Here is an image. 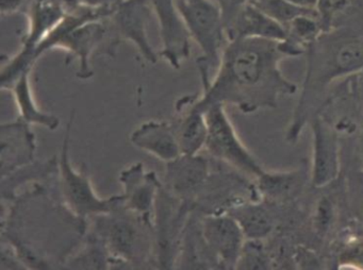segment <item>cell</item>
<instances>
[{
    "mask_svg": "<svg viewBox=\"0 0 363 270\" xmlns=\"http://www.w3.org/2000/svg\"><path fill=\"white\" fill-rule=\"evenodd\" d=\"M1 204V242L13 247L27 269L65 268L88 231V220L43 182Z\"/></svg>",
    "mask_w": 363,
    "mask_h": 270,
    "instance_id": "obj_1",
    "label": "cell"
},
{
    "mask_svg": "<svg viewBox=\"0 0 363 270\" xmlns=\"http://www.w3.org/2000/svg\"><path fill=\"white\" fill-rule=\"evenodd\" d=\"M288 57L278 40L248 38L229 40L220 63L194 103L205 111L212 104L233 106L248 114L276 108L282 96L297 91V85L284 76L280 63Z\"/></svg>",
    "mask_w": 363,
    "mask_h": 270,
    "instance_id": "obj_2",
    "label": "cell"
},
{
    "mask_svg": "<svg viewBox=\"0 0 363 270\" xmlns=\"http://www.w3.org/2000/svg\"><path fill=\"white\" fill-rule=\"evenodd\" d=\"M307 69L288 140L295 142L329 86L363 72V33L350 28H331L307 48Z\"/></svg>",
    "mask_w": 363,
    "mask_h": 270,
    "instance_id": "obj_3",
    "label": "cell"
},
{
    "mask_svg": "<svg viewBox=\"0 0 363 270\" xmlns=\"http://www.w3.org/2000/svg\"><path fill=\"white\" fill-rule=\"evenodd\" d=\"M88 227L103 240L113 268L158 269L152 221L125 208L121 196L110 212L88 219Z\"/></svg>",
    "mask_w": 363,
    "mask_h": 270,
    "instance_id": "obj_4",
    "label": "cell"
},
{
    "mask_svg": "<svg viewBox=\"0 0 363 270\" xmlns=\"http://www.w3.org/2000/svg\"><path fill=\"white\" fill-rule=\"evenodd\" d=\"M175 4L191 40L201 50L197 61L201 80L209 82L228 43L222 10L214 0H175Z\"/></svg>",
    "mask_w": 363,
    "mask_h": 270,
    "instance_id": "obj_5",
    "label": "cell"
},
{
    "mask_svg": "<svg viewBox=\"0 0 363 270\" xmlns=\"http://www.w3.org/2000/svg\"><path fill=\"white\" fill-rule=\"evenodd\" d=\"M74 119L75 112L73 111L65 129L60 154L58 155L59 196L74 214L88 220L97 215L110 212L120 200V195L101 197L95 191L88 172L74 167L69 155Z\"/></svg>",
    "mask_w": 363,
    "mask_h": 270,
    "instance_id": "obj_6",
    "label": "cell"
},
{
    "mask_svg": "<svg viewBox=\"0 0 363 270\" xmlns=\"http://www.w3.org/2000/svg\"><path fill=\"white\" fill-rule=\"evenodd\" d=\"M208 134L205 150L220 163L257 179L264 170L247 150L226 113L224 104H212L206 110Z\"/></svg>",
    "mask_w": 363,
    "mask_h": 270,
    "instance_id": "obj_7",
    "label": "cell"
},
{
    "mask_svg": "<svg viewBox=\"0 0 363 270\" xmlns=\"http://www.w3.org/2000/svg\"><path fill=\"white\" fill-rule=\"evenodd\" d=\"M193 210L192 203L161 186L152 218L158 269H175L182 235Z\"/></svg>",
    "mask_w": 363,
    "mask_h": 270,
    "instance_id": "obj_8",
    "label": "cell"
},
{
    "mask_svg": "<svg viewBox=\"0 0 363 270\" xmlns=\"http://www.w3.org/2000/svg\"><path fill=\"white\" fill-rule=\"evenodd\" d=\"M155 17L150 0H120L108 16L112 34L118 45L129 42L146 61L156 64L159 52L150 44L148 26Z\"/></svg>",
    "mask_w": 363,
    "mask_h": 270,
    "instance_id": "obj_9",
    "label": "cell"
},
{
    "mask_svg": "<svg viewBox=\"0 0 363 270\" xmlns=\"http://www.w3.org/2000/svg\"><path fill=\"white\" fill-rule=\"evenodd\" d=\"M201 229L216 268L235 269L246 240L239 223L228 213H201Z\"/></svg>",
    "mask_w": 363,
    "mask_h": 270,
    "instance_id": "obj_10",
    "label": "cell"
},
{
    "mask_svg": "<svg viewBox=\"0 0 363 270\" xmlns=\"http://www.w3.org/2000/svg\"><path fill=\"white\" fill-rule=\"evenodd\" d=\"M155 18L158 23L161 49L159 57L167 62L174 69L190 57V34L180 16L175 0H150Z\"/></svg>",
    "mask_w": 363,
    "mask_h": 270,
    "instance_id": "obj_11",
    "label": "cell"
},
{
    "mask_svg": "<svg viewBox=\"0 0 363 270\" xmlns=\"http://www.w3.org/2000/svg\"><path fill=\"white\" fill-rule=\"evenodd\" d=\"M118 181L123 187L120 193L125 208L152 221L157 198L162 186V180L143 163L131 164L121 171Z\"/></svg>",
    "mask_w": 363,
    "mask_h": 270,
    "instance_id": "obj_12",
    "label": "cell"
},
{
    "mask_svg": "<svg viewBox=\"0 0 363 270\" xmlns=\"http://www.w3.org/2000/svg\"><path fill=\"white\" fill-rule=\"evenodd\" d=\"M212 163L199 154H180L165 163L162 185L172 195L193 204L211 174Z\"/></svg>",
    "mask_w": 363,
    "mask_h": 270,
    "instance_id": "obj_13",
    "label": "cell"
},
{
    "mask_svg": "<svg viewBox=\"0 0 363 270\" xmlns=\"http://www.w3.org/2000/svg\"><path fill=\"white\" fill-rule=\"evenodd\" d=\"M0 171L7 176L35 162L37 136L31 125L18 118L0 127Z\"/></svg>",
    "mask_w": 363,
    "mask_h": 270,
    "instance_id": "obj_14",
    "label": "cell"
},
{
    "mask_svg": "<svg viewBox=\"0 0 363 270\" xmlns=\"http://www.w3.org/2000/svg\"><path fill=\"white\" fill-rule=\"evenodd\" d=\"M129 140L135 148L163 163H169L182 154L173 121H145L131 132Z\"/></svg>",
    "mask_w": 363,
    "mask_h": 270,
    "instance_id": "obj_15",
    "label": "cell"
},
{
    "mask_svg": "<svg viewBox=\"0 0 363 270\" xmlns=\"http://www.w3.org/2000/svg\"><path fill=\"white\" fill-rule=\"evenodd\" d=\"M195 95L184 96L176 103L177 118L174 120L182 154H197L205 149L208 125L205 111L195 106Z\"/></svg>",
    "mask_w": 363,
    "mask_h": 270,
    "instance_id": "obj_16",
    "label": "cell"
},
{
    "mask_svg": "<svg viewBox=\"0 0 363 270\" xmlns=\"http://www.w3.org/2000/svg\"><path fill=\"white\" fill-rule=\"evenodd\" d=\"M227 40L258 38L281 42L286 38L284 26L267 16L260 9L250 4L225 23Z\"/></svg>",
    "mask_w": 363,
    "mask_h": 270,
    "instance_id": "obj_17",
    "label": "cell"
},
{
    "mask_svg": "<svg viewBox=\"0 0 363 270\" xmlns=\"http://www.w3.org/2000/svg\"><path fill=\"white\" fill-rule=\"evenodd\" d=\"M313 131V165L312 184L324 187L337 178L339 170L337 138L333 130L320 117L312 123Z\"/></svg>",
    "mask_w": 363,
    "mask_h": 270,
    "instance_id": "obj_18",
    "label": "cell"
},
{
    "mask_svg": "<svg viewBox=\"0 0 363 270\" xmlns=\"http://www.w3.org/2000/svg\"><path fill=\"white\" fill-rule=\"evenodd\" d=\"M33 70L24 72L8 91H11L18 111V118L30 125H40L55 131L60 125V119L40 108L31 85Z\"/></svg>",
    "mask_w": 363,
    "mask_h": 270,
    "instance_id": "obj_19",
    "label": "cell"
},
{
    "mask_svg": "<svg viewBox=\"0 0 363 270\" xmlns=\"http://www.w3.org/2000/svg\"><path fill=\"white\" fill-rule=\"evenodd\" d=\"M58 174V157L44 162H33V164L20 168L7 176H1V202H10L16 199L18 191L29 183L44 182Z\"/></svg>",
    "mask_w": 363,
    "mask_h": 270,
    "instance_id": "obj_20",
    "label": "cell"
},
{
    "mask_svg": "<svg viewBox=\"0 0 363 270\" xmlns=\"http://www.w3.org/2000/svg\"><path fill=\"white\" fill-rule=\"evenodd\" d=\"M227 213L239 223L247 240H263L273 230V217L262 204L242 202Z\"/></svg>",
    "mask_w": 363,
    "mask_h": 270,
    "instance_id": "obj_21",
    "label": "cell"
},
{
    "mask_svg": "<svg viewBox=\"0 0 363 270\" xmlns=\"http://www.w3.org/2000/svg\"><path fill=\"white\" fill-rule=\"evenodd\" d=\"M305 181L301 170L275 174L264 171L258 178V189L269 200L286 201L301 193Z\"/></svg>",
    "mask_w": 363,
    "mask_h": 270,
    "instance_id": "obj_22",
    "label": "cell"
},
{
    "mask_svg": "<svg viewBox=\"0 0 363 270\" xmlns=\"http://www.w3.org/2000/svg\"><path fill=\"white\" fill-rule=\"evenodd\" d=\"M252 4L284 28L301 15L316 13V9L297 6L288 0H252Z\"/></svg>",
    "mask_w": 363,
    "mask_h": 270,
    "instance_id": "obj_23",
    "label": "cell"
},
{
    "mask_svg": "<svg viewBox=\"0 0 363 270\" xmlns=\"http://www.w3.org/2000/svg\"><path fill=\"white\" fill-rule=\"evenodd\" d=\"M267 264L269 259H267L261 240L246 238L235 269H267L269 267Z\"/></svg>",
    "mask_w": 363,
    "mask_h": 270,
    "instance_id": "obj_24",
    "label": "cell"
},
{
    "mask_svg": "<svg viewBox=\"0 0 363 270\" xmlns=\"http://www.w3.org/2000/svg\"><path fill=\"white\" fill-rule=\"evenodd\" d=\"M350 1L352 0H318L316 11L325 31L333 27L335 19L350 8Z\"/></svg>",
    "mask_w": 363,
    "mask_h": 270,
    "instance_id": "obj_25",
    "label": "cell"
},
{
    "mask_svg": "<svg viewBox=\"0 0 363 270\" xmlns=\"http://www.w3.org/2000/svg\"><path fill=\"white\" fill-rule=\"evenodd\" d=\"M331 218H333V208H331L330 202L323 199L318 204L315 216V225L318 233H325L327 231L330 225Z\"/></svg>",
    "mask_w": 363,
    "mask_h": 270,
    "instance_id": "obj_26",
    "label": "cell"
},
{
    "mask_svg": "<svg viewBox=\"0 0 363 270\" xmlns=\"http://www.w3.org/2000/svg\"><path fill=\"white\" fill-rule=\"evenodd\" d=\"M222 10L224 23L233 18L238 12L247 4H252V0H214Z\"/></svg>",
    "mask_w": 363,
    "mask_h": 270,
    "instance_id": "obj_27",
    "label": "cell"
},
{
    "mask_svg": "<svg viewBox=\"0 0 363 270\" xmlns=\"http://www.w3.org/2000/svg\"><path fill=\"white\" fill-rule=\"evenodd\" d=\"M25 0H1V13L4 15L16 13L20 10Z\"/></svg>",
    "mask_w": 363,
    "mask_h": 270,
    "instance_id": "obj_28",
    "label": "cell"
},
{
    "mask_svg": "<svg viewBox=\"0 0 363 270\" xmlns=\"http://www.w3.org/2000/svg\"><path fill=\"white\" fill-rule=\"evenodd\" d=\"M297 6H305V8L316 9L318 0H288Z\"/></svg>",
    "mask_w": 363,
    "mask_h": 270,
    "instance_id": "obj_29",
    "label": "cell"
},
{
    "mask_svg": "<svg viewBox=\"0 0 363 270\" xmlns=\"http://www.w3.org/2000/svg\"><path fill=\"white\" fill-rule=\"evenodd\" d=\"M360 157H361V162H362V164H363V129H362V132H361V136H360Z\"/></svg>",
    "mask_w": 363,
    "mask_h": 270,
    "instance_id": "obj_30",
    "label": "cell"
}]
</instances>
